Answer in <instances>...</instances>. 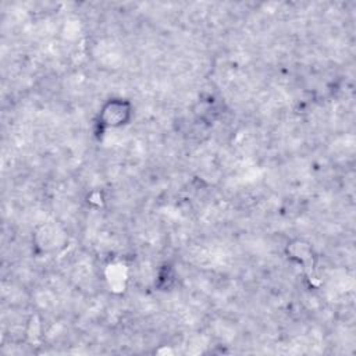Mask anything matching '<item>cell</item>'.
Here are the masks:
<instances>
[{
  "instance_id": "6da1fadb",
  "label": "cell",
  "mask_w": 356,
  "mask_h": 356,
  "mask_svg": "<svg viewBox=\"0 0 356 356\" xmlns=\"http://www.w3.org/2000/svg\"><path fill=\"white\" fill-rule=\"evenodd\" d=\"M134 117V106L128 99L111 97L103 103L99 111V124L103 128H122Z\"/></svg>"
},
{
  "instance_id": "7a4b0ae2",
  "label": "cell",
  "mask_w": 356,
  "mask_h": 356,
  "mask_svg": "<svg viewBox=\"0 0 356 356\" xmlns=\"http://www.w3.org/2000/svg\"><path fill=\"white\" fill-rule=\"evenodd\" d=\"M285 254L291 261L302 267H309L314 261L313 245L302 238H296L288 242L285 246Z\"/></svg>"
},
{
  "instance_id": "3957f363",
  "label": "cell",
  "mask_w": 356,
  "mask_h": 356,
  "mask_svg": "<svg viewBox=\"0 0 356 356\" xmlns=\"http://www.w3.org/2000/svg\"><path fill=\"white\" fill-rule=\"evenodd\" d=\"M193 113L197 117V120H200L202 122H211L218 115L217 102L211 96L207 97V99H200L197 102L196 108H195Z\"/></svg>"
}]
</instances>
